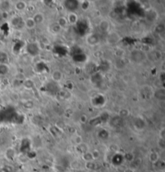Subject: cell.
Here are the masks:
<instances>
[{
    "mask_svg": "<svg viewBox=\"0 0 165 172\" xmlns=\"http://www.w3.org/2000/svg\"><path fill=\"white\" fill-rule=\"evenodd\" d=\"M23 85H24V87L26 88H32L34 86V83H33V81L32 80H29V79H28V80H25V81H23Z\"/></svg>",
    "mask_w": 165,
    "mask_h": 172,
    "instance_id": "cell-19",
    "label": "cell"
},
{
    "mask_svg": "<svg viewBox=\"0 0 165 172\" xmlns=\"http://www.w3.org/2000/svg\"><path fill=\"white\" fill-rule=\"evenodd\" d=\"M7 60V55L4 52H0V64H6Z\"/></svg>",
    "mask_w": 165,
    "mask_h": 172,
    "instance_id": "cell-20",
    "label": "cell"
},
{
    "mask_svg": "<svg viewBox=\"0 0 165 172\" xmlns=\"http://www.w3.org/2000/svg\"><path fill=\"white\" fill-rule=\"evenodd\" d=\"M9 72V67L6 64H0V76H4Z\"/></svg>",
    "mask_w": 165,
    "mask_h": 172,
    "instance_id": "cell-13",
    "label": "cell"
},
{
    "mask_svg": "<svg viewBox=\"0 0 165 172\" xmlns=\"http://www.w3.org/2000/svg\"><path fill=\"white\" fill-rule=\"evenodd\" d=\"M11 24L13 25V26H18L19 25V23H20V19H19V17L18 16H14L11 20Z\"/></svg>",
    "mask_w": 165,
    "mask_h": 172,
    "instance_id": "cell-22",
    "label": "cell"
},
{
    "mask_svg": "<svg viewBox=\"0 0 165 172\" xmlns=\"http://www.w3.org/2000/svg\"><path fill=\"white\" fill-rule=\"evenodd\" d=\"M81 8H82V10L86 11L90 7V2H88V1H83V2H81Z\"/></svg>",
    "mask_w": 165,
    "mask_h": 172,
    "instance_id": "cell-24",
    "label": "cell"
},
{
    "mask_svg": "<svg viewBox=\"0 0 165 172\" xmlns=\"http://www.w3.org/2000/svg\"><path fill=\"white\" fill-rule=\"evenodd\" d=\"M88 172H95V171H88Z\"/></svg>",
    "mask_w": 165,
    "mask_h": 172,
    "instance_id": "cell-33",
    "label": "cell"
},
{
    "mask_svg": "<svg viewBox=\"0 0 165 172\" xmlns=\"http://www.w3.org/2000/svg\"><path fill=\"white\" fill-rule=\"evenodd\" d=\"M11 4L8 1H2L0 2V11H8L10 9Z\"/></svg>",
    "mask_w": 165,
    "mask_h": 172,
    "instance_id": "cell-10",
    "label": "cell"
},
{
    "mask_svg": "<svg viewBox=\"0 0 165 172\" xmlns=\"http://www.w3.org/2000/svg\"><path fill=\"white\" fill-rule=\"evenodd\" d=\"M65 7L70 12H73V11L78 7V2H77V1H66V2H65Z\"/></svg>",
    "mask_w": 165,
    "mask_h": 172,
    "instance_id": "cell-4",
    "label": "cell"
},
{
    "mask_svg": "<svg viewBox=\"0 0 165 172\" xmlns=\"http://www.w3.org/2000/svg\"><path fill=\"white\" fill-rule=\"evenodd\" d=\"M155 12H156V11L154 10V9H150V10H147V18L150 20H156L157 15H153V14H155Z\"/></svg>",
    "mask_w": 165,
    "mask_h": 172,
    "instance_id": "cell-16",
    "label": "cell"
},
{
    "mask_svg": "<svg viewBox=\"0 0 165 172\" xmlns=\"http://www.w3.org/2000/svg\"><path fill=\"white\" fill-rule=\"evenodd\" d=\"M124 172H134V171H133V169L131 168H126L125 171H124Z\"/></svg>",
    "mask_w": 165,
    "mask_h": 172,
    "instance_id": "cell-32",
    "label": "cell"
},
{
    "mask_svg": "<svg viewBox=\"0 0 165 172\" xmlns=\"http://www.w3.org/2000/svg\"><path fill=\"white\" fill-rule=\"evenodd\" d=\"M67 21L68 23L69 24H76L78 22V14H76L75 12H69L67 15Z\"/></svg>",
    "mask_w": 165,
    "mask_h": 172,
    "instance_id": "cell-3",
    "label": "cell"
},
{
    "mask_svg": "<svg viewBox=\"0 0 165 172\" xmlns=\"http://www.w3.org/2000/svg\"><path fill=\"white\" fill-rule=\"evenodd\" d=\"M86 120H87V118H86V116H85V115H82L81 118H80V121H81V122H82V123H85Z\"/></svg>",
    "mask_w": 165,
    "mask_h": 172,
    "instance_id": "cell-31",
    "label": "cell"
},
{
    "mask_svg": "<svg viewBox=\"0 0 165 172\" xmlns=\"http://www.w3.org/2000/svg\"><path fill=\"white\" fill-rule=\"evenodd\" d=\"M1 80H2V77L0 76V81H1Z\"/></svg>",
    "mask_w": 165,
    "mask_h": 172,
    "instance_id": "cell-34",
    "label": "cell"
},
{
    "mask_svg": "<svg viewBox=\"0 0 165 172\" xmlns=\"http://www.w3.org/2000/svg\"><path fill=\"white\" fill-rule=\"evenodd\" d=\"M159 139H164L165 133H164V128L159 130Z\"/></svg>",
    "mask_w": 165,
    "mask_h": 172,
    "instance_id": "cell-27",
    "label": "cell"
},
{
    "mask_svg": "<svg viewBox=\"0 0 165 172\" xmlns=\"http://www.w3.org/2000/svg\"><path fill=\"white\" fill-rule=\"evenodd\" d=\"M125 158H126V160H128V161H132L133 159H134V156H133L132 154L127 153L126 155H125Z\"/></svg>",
    "mask_w": 165,
    "mask_h": 172,
    "instance_id": "cell-29",
    "label": "cell"
},
{
    "mask_svg": "<svg viewBox=\"0 0 165 172\" xmlns=\"http://www.w3.org/2000/svg\"><path fill=\"white\" fill-rule=\"evenodd\" d=\"M8 11H2V13H1V17L3 18V19H7L8 18Z\"/></svg>",
    "mask_w": 165,
    "mask_h": 172,
    "instance_id": "cell-30",
    "label": "cell"
},
{
    "mask_svg": "<svg viewBox=\"0 0 165 172\" xmlns=\"http://www.w3.org/2000/svg\"><path fill=\"white\" fill-rule=\"evenodd\" d=\"M56 23H57L61 28H64V27H65L68 24V21H67V19H66L65 17H61V18H59Z\"/></svg>",
    "mask_w": 165,
    "mask_h": 172,
    "instance_id": "cell-14",
    "label": "cell"
},
{
    "mask_svg": "<svg viewBox=\"0 0 165 172\" xmlns=\"http://www.w3.org/2000/svg\"><path fill=\"white\" fill-rule=\"evenodd\" d=\"M24 24H25V26H26L27 28L30 30L34 29L36 27V24L35 23V22H34L33 19L32 18H30V17L25 20V21H24Z\"/></svg>",
    "mask_w": 165,
    "mask_h": 172,
    "instance_id": "cell-9",
    "label": "cell"
},
{
    "mask_svg": "<svg viewBox=\"0 0 165 172\" xmlns=\"http://www.w3.org/2000/svg\"><path fill=\"white\" fill-rule=\"evenodd\" d=\"M74 143L77 145V146H79L83 143V139H82V137L80 136V135H77L74 138Z\"/></svg>",
    "mask_w": 165,
    "mask_h": 172,
    "instance_id": "cell-21",
    "label": "cell"
},
{
    "mask_svg": "<svg viewBox=\"0 0 165 172\" xmlns=\"http://www.w3.org/2000/svg\"><path fill=\"white\" fill-rule=\"evenodd\" d=\"M159 159V155L157 152H152L149 155V160L150 162L152 163H155L156 162H158Z\"/></svg>",
    "mask_w": 165,
    "mask_h": 172,
    "instance_id": "cell-12",
    "label": "cell"
},
{
    "mask_svg": "<svg viewBox=\"0 0 165 172\" xmlns=\"http://www.w3.org/2000/svg\"><path fill=\"white\" fill-rule=\"evenodd\" d=\"M52 78L55 82H61L63 79V73L60 70H55L52 72Z\"/></svg>",
    "mask_w": 165,
    "mask_h": 172,
    "instance_id": "cell-6",
    "label": "cell"
},
{
    "mask_svg": "<svg viewBox=\"0 0 165 172\" xmlns=\"http://www.w3.org/2000/svg\"><path fill=\"white\" fill-rule=\"evenodd\" d=\"M128 114H129V111L126 109H122L119 111V116L121 117H126V116H128Z\"/></svg>",
    "mask_w": 165,
    "mask_h": 172,
    "instance_id": "cell-25",
    "label": "cell"
},
{
    "mask_svg": "<svg viewBox=\"0 0 165 172\" xmlns=\"http://www.w3.org/2000/svg\"><path fill=\"white\" fill-rule=\"evenodd\" d=\"M28 7V4H27L26 2L24 1H18L15 4V7L17 11H23V10H25Z\"/></svg>",
    "mask_w": 165,
    "mask_h": 172,
    "instance_id": "cell-8",
    "label": "cell"
},
{
    "mask_svg": "<svg viewBox=\"0 0 165 172\" xmlns=\"http://www.w3.org/2000/svg\"><path fill=\"white\" fill-rule=\"evenodd\" d=\"M82 159L84 160L85 162H92V161H94V158L92 156V154L90 151H87V152L82 154Z\"/></svg>",
    "mask_w": 165,
    "mask_h": 172,
    "instance_id": "cell-11",
    "label": "cell"
},
{
    "mask_svg": "<svg viewBox=\"0 0 165 172\" xmlns=\"http://www.w3.org/2000/svg\"><path fill=\"white\" fill-rule=\"evenodd\" d=\"M158 145H159V146L160 147V149H161V150L164 149V145H165L164 139H159V140Z\"/></svg>",
    "mask_w": 165,
    "mask_h": 172,
    "instance_id": "cell-28",
    "label": "cell"
},
{
    "mask_svg": "<svg viewBox=\"0 0 165 172\" xmlns=\"http://www.w3.org/2000/svg\"><path fill=\"white\" fill-rule=\"evenodd\" d=\"M85 168L87 169L88 171H94V169H95V163H94V161H92V162H85Z\"/></svg>",
    "mask_w": 165,
    "mask_h": 172,
    "instance_id": "cell-18",
    "label": "cell"
},
{
    "mask_svg": "<svg viewBox=\"0 0 165 172\" xmlns=\"http://www.w3.org/2000/svg\"><path fill=\"white\" fill-rule=\"evenodd\" d=\"M100 42V39L97 35L96 34H94V33H91V34H89L86 36V43L87 44L91 46H94L98 44Z\"/></svg>",
    "mask_w": 165,
    "mask_h": 172,
    "instance_id": "cell-1",
    "label": "cell"
},
{
    "mask_svg": "<svg viewBox=\"0 0 165 172\" xmlns=\"http://www.w3.org/2000/svg\"><path fill=\"white\" fill-rule=\"evenodd\" d=\"M99 28L102 32H109L110 29V22L108 20H102L99 23Z\"/></svg>",
    "mask_w": 165,
    "mask_h": 172,
    "instance_id": "cell-5",
    "label": "cell"
},
{
    "mask_svg": "<svg viewBox=\"0 0 165 172\" xmlns=\"http://www.w3.org/2000/svg\"><path fill=\"white\" fill-rule=\"evenodd\" d=\"M155 97L157 98L159 100H164L165 98V93L164 88H159V90L155 93Z\"/></svg>",
    "mask_w": 165,
    "mask_h": 172,
    "instance_id": "cell-15",
    "label": "cell"
},
{
    "mask_svg": "<svg viewBox=\"0 0 165 172\" xmlns=\"http://www.w3.org/2000/svg\"><path fill=\"white\" fill-rule=\"evenodd\" d=\"M33 20H34V22L36 23V25L37 24H40V23H42L44 21V15H43L42 13H40V12H37L34 15V16L32 17Z\"/></svg>",
    "mask_w": 165,
    "mask_h": 172,
    "instance_id": "cell-7",
    "label": "cell"
},
{
    "mask_svg": "<svg viewBox=\"0 0 165 172\" xmlns=\"http://www.w3.org/2000/svg\"><path fill=\"white\" fill-rule=\"evenodd\" d=\"M33 106H34V104H33L32 101H27L24 103V107L26 109H32Z\"/></svg>",
    "mask_w": 165,
    "mask_h": 172,
    "instance_id": "cell-26",
    "label": "cell"
},
{
    "mask_svg": "<svg viewBox=\"0 0 165 172\" xmlns=\"http://www.w3.org/2000/svg\"><path fill=\"white\" fill-rule=\"evenodd\" d=\"M120 36L116 32H110L108 34V36H107L106 40L108 44H110L111 45H114V44H116L118 43V41L120 40Z\"/></svg>",
    "mask_w": 165,
    "mask_h": 172,
    "instance_id": "cell-2",
    "label": "cell"
},
{
    "mask_svg": "<svg viewBox=\"0 0 165 172\" xmlns=\"http://www.w3.org/2000/svg\"><path fill=\"white\" fill-rule=\"evenodd\" d=\"M61 29H62L61 27L59 26L58 24H57L56 23H53V24H52V25H51V27H50V30H51V32L53 33L60 32Z\"/></svg>",
    "mask_w": 165,
    "mask_h": 172,
    "instance_id": "cell-17",
    "label": "cell"
},
{
    "mask_svg": "<svg viewBox=\"0 0 165 172\" xmlns=\"http://www.w3.org/2000/svg\"><path fill=\"white\" fill-rule=\"evenodd\" d=\"M91 154H92V156L94 158V160H96V159H97L100 157V152H99L98 150H93L91 152Z\"/></svg>",
    "mask_w": 165,
    "mask_h": 172,
    "instance_id": "cell-23",
    "label": "cell"
}]
</instances>
